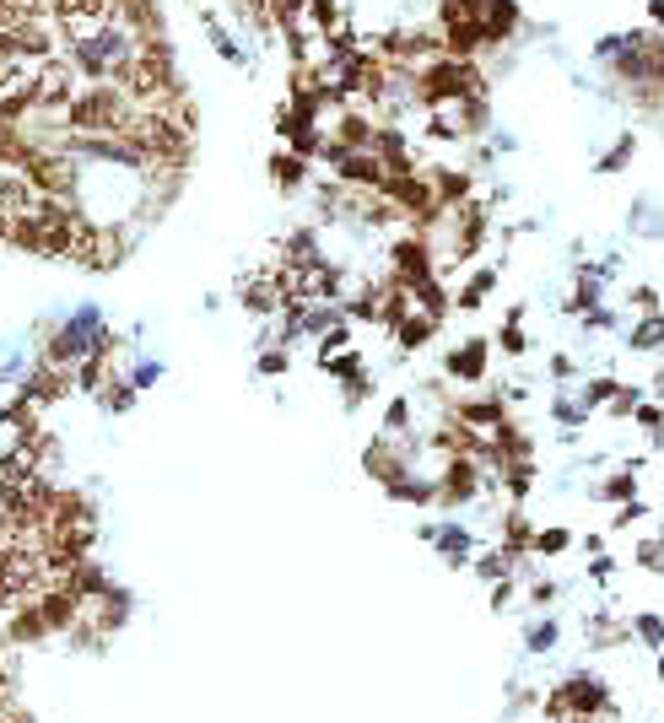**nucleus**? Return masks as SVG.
Returning a JSON list of instances; mask_svg holds the SVG:
<instances>
[{
    "mask_svg": "<svg viewBox=\"0 0 664 723\" xmlns=\"http://www.w3.org/2000/svg\"><path fill=\"white\" fill-rule=\"evenodd\" d=\"M362 470L384 486V491H394L400 481H411L416 475V442L411 437H373L367 442V453H362Z\"/></svg>",
    "mask_w": 664,
    "mask_h": 723,
    "instance_id": "nucleus-2",
    "label": "nucleus"
},
{
    "mask_svg": "<svg viewBox=\"0 0 664 723\" xmlns=\"http://www.w3.org/2000/svg\"><path fill=\"white\" fill-rule=\"evenodd\" d=\"M433 335H438V319H433V313H422V308H416L411 319H400V324H394V340H400V351H422Z\"/></svg>",
    "mask_w": 664,
    "mask_h": 723,
    "instance_id": "nucleus-8",
    "label": "nucleus"
},
{
    "mask_svg": "<svg viewBox=\"0 0 664 723\" xmlns=\"http://www.w3.org/2000/svg\"><path fill=\"white\" fill-rule=\"evenodd\" d=\"M627 643H632V621H616L611 610L589 615V648H594V653H616V648H627Z\"/></svg>",
    "mask_w": 664,
    "mask_h": 723,
    "instance_id": "nucleus-6",
    "label": "nucleus"
},
{
    "mask_svg": "<svg viewBox=\"0 0 664 723\" xmlns=\"http://www.w3.org/2000/svg\"><path fill=\"white\" fill-rule=\"evenodd\" d=\"M314 22H320L325 33H335V0H314Z\"/></svg>",
    "mask_w": 664,
    "mask_h": 723,
    "instance_id": "nucleus-27",
    "label": "nucleus"
},
{
    "mask_svg": "<svg viewBox=\"0 0 664 723\" xmlns=\"http://www.w3.org/2000/svg\"><path fill=\"white\" fill-rule=\"evenodd\" d=\"M422 540H427L454 573L476 562V535H471L465 524H422Z\"/></svg>",
    "mask_w": 664,
    "mask_h": 723,
    "instance_id": "nucleus-4",
    "label": "nucleus"
},
{
    "mask_svg": "<svg viewBox=\"0 0 664 723\" xmlns=\"http://www.w3.org/2000/svg\"><path fill=\"white\" fill-rule=\"evenodd\" d=\"M632 562H638L643 573H660V578H664V540H660V535H654V540H638Z\"/></svg>",
    "mask_w": 664,
    "mask_h": 723,
    "instance_id": "nucleus-16",
    "label": "nucleus"
},
{
    "mask_svg": "<svg viewBox=\"0 0 664 723\" xmlns=\"http://www.w3.org/2000/svg\"><path fill=\"white\" fill-rule=\"evenodd\" d=\"M594 497H600V502H622V508H627V502H638V475H632V470H616V475H605V481H600V491H594Z\"/></svg>",
    "mask_w": 664,
    "mask_h": 723,
    "instance_id": "nucleus-10",
    "label": "nucleus"
},
{
    "mask_svg": "<svg viewBox=\"0 0 664 723\" xmlns=\"http://www.w3.org/2000/svg\"><path fill=\"white\" fill-rule=\"evenodd\" d=\"M513 594H518V573H513V578H502V583H492V615H502V610L513 604Z\"/></svg>",
    "mask_w": 664,
    "mask_h": 723,
    "instance_id": "nucleus-22",
    "label": "nucleus"
},
{
    "mask_svg": "<svg viewBox=\"0 0 664 723\" xmlns=\"http://www.w3.org/2000/svg\"><path fill=\"white\" fill-rule=\"evenodd\" d=\"M498 346L508 351V357H518L529 340H524V329H518V313H508V324H502V335H498Z\"/></svg>",
    "mask_w": 664,
    "mask_h": 723,
    "instance_id": "nucleus-20",
    "label": "nucleus"
},
{
    "mask_svg": "<svg viewBox=\"0 0 664 723\" xmlns=\"http://www.w3.org/2000/svg\"><path fill=\"white\" fill-rule=\"evenodd\" d=\"M562 551H573V529H535V546H529V557H540V562H551V557H562Z\"/></svg>",
    "mask_w": 664,
    "mask_h": 723,
    "instance_id": "nucleus-12",
    "label": "nucleus"
},
{
    "mask_svg": "<svg viewBox=\"0 0 664 723\" xmlns=\"http://www.w3.org/2000/svg\"><path fill=\"white\" fill-rule=\"evenodd\" d=\"M616 395H622V384H616V378H594V384L584 389V400H578V406H584V411H594V406H605V400H616Z\"/></svg>",
    "mask_w": 664,
    "mask_h": 723,
    "instance_id": "nucleus-17",
    "label": "nucleus"
},
{
    "mask_svg": "<svg viewBox=\"0 0 664 723\" xmlns=\"http://www.w3.org/2000/svg\"><path fill=\"white\" fill-rule=\"evenodd\" d=\"M471 573H476V578H487V583H502V578H513L518 568H513V562H508L502 551H476V562H471Z\"/></svg>",
    "mask_w": 664,
    "mask_h": 723,
    "instance_id": "nucleus-13",
    "label": "nucleus"
},
{
    "mask_svg": "<svg viewBox=\"0 0 664 723\" xmlns=\"http://www.w3.org/2000/svg\"><path fill=\"white\" fill-rule=\"evenodd\" d=\"M632 346H638V351H660L664 346V313H649V319L632 329Z\"/></svg>",
    "mask_w": 664,
    "mask_h": 723,
    "instance_id": "nucleus-15",
    "label": "nucleus"
},
{
    "mask_svg": "<svg viewBox=\"0 0 664 723\" xmlns=\"http://www.w3.org/2000/svg\"><path fill=\"white\" fill-rule=\"evenodd\" d=\"M481 464L476 459H449L443 464V475L433 481V491H438V508H465V502H476L481 497Z\"/></svg>",
    "mask_w": 664,
    "mask_h": 723,
    "instance_id": "nucleus-3",
    "label": "nucleus"
},
{
    "mask_svg": "<svg viewBox=\"0 0 664 723\" xmlns=\"http://www.w3.org/2000/svg\"><path fill=\"white\" fill-rule=\"evenodd\" d=\"M394 502H411V508H433L438 502V491H433V481H422V475H411V481H400L394 491H389Z\"/></svg>",
    "mask_w": 664,
    "mask_h": 723,
    "instance_id": "nucleus-14",
    "label": "nucleus"
},
{
    "mask_svg": "<svg viewBox=\"0 0 664 723\" xmlns=\"http://www.w3.org/2000/svg\"><path fill=\"white\" fill-rule=\"evenodd\" d=\"M611 573H616V557H611V551H600V557H589V578H594V583H605V578H611Z\"/></svg>",
    "mask_w": 664,
    "mask_h": 723,
    "instance_id": "nucleus-24",
    "label": "nucleus"
},
{
    "mask_svg": "<svg viewBox=\"0 0 664 723\" xmlns=\"http://www.w3.org/2000/svg\"><path fill=\"white\" fill-rule=\"evenodd\" d=\"M546 723H573V719H600V713H616V697H611V681L594 675V670H567L551 691H540V708Z\"/></svg>",
    "mask_w": 664,
    "mask_h": 723,
    "instance_id": "nucleus-1",
    "label": "nucleus"
},
{
    "mask_svg": "<svg viewBox=\"0 0 664 723\" xmlns=\"http://www.w3.org/2000/svg\"><path fill=\"white\" fill-rule=\"evenodd\" d=\"M654 16H660V27H664V0H654Z\"/></svg>",
    "mask_w": 664,
    "mask_h": 723,
    "instance_id": "nucleus-30",
    "label": "nucleus"
},
{
    "mask_svg": "<svg viewBox=\"0 0 664 723\" xmlns=\"http://www.w3.org/2000/svg\"><path fill=\"white\" fill-rule=\"evenodd\" d=\"M529 546H535V524L524 519V508H513V513L502 519V546H498V551L513 562V568H518V562L529 557Z\"/></svg>",
    "mask_w": 664,
    "mask_h": 723,
    "instance_id": "nucleus-7",
    "label": "nucleus"
},
{
    "mask_svg": "<svg viewBox=\"0 0 664 723\" xmlns=\"http://www.w3.org/2000/svg\"><path fill=\"white\" fill-rule=\"evenodd\" d=\"M556 599H562V588H556V583H551V578H535V583H529V604H540V610H551Z\"/></svg>",
    "mask_w": 664,
    "mask_h": 723,
    "instance_id": "nucleus-21",
    "label": "nucleus"
},
{
    "mask_svg": "<svg viewBox=\"0 0 664 723\" xmlns=\"http://www.w3.org/2000/svg\"><path fill=\"white\" fill-rule=\"evenodd\" d=\"M584 416H589V411H584L578 400H562V406H556V422H567V427H578Z\"/></svg>",
    "mask_w": 664,
    "mask_h": 723,
    "instance_id": "nucleus-26",
    "label": "nucleus"
},
{
    "mask_svg": "<svg viewBox=\"0 0 664 723\" xmlns=\"http://www.w3.org/2000/svg\"><path fill=\"white\" fill-rule=\"evenodd\" d=\"M632 308H643V313H660V297H654L649 287H638V291H632Z\"/></svg>",
    "mask_w": 664,
    "mask_h": 723,
    "instance_id": "nucleus-28",
    "label": "nucleus"
},
{
    "mask_svg": "<svg viewBox=\"0 0 664 723\" xmlns=\"http://www.w3.org/2000/svg\"><path fill=\"white\" fill-rule=\"evenodd\" d=\"M654 659H660V664H654V670H660V681H664V653H654Z\"/></svg>",
    "mask_w": 664,
    "mask_h": 723,
    "instance_id": "nucleus-32",
    "label": "nucleus"
},
{
    "mask_svg": "<svg viewBox=\"0 0 664 723\" xmlns=\"http://www.w3.org/2000/svg\"><path fill=\"white\" fill-rule=\"evenodd\" d=\"M654 395H664V367H660V378H654Z\"/></svg>",
    "mask_w": 664,
    "mask_h": 723,
    "instance_id": "nucleus-31",
    "label": "nucleus"
},
{
    "mask_svg": "<svg viewBox=\"0 0 664 723\" xmlns=\"http://www.w3.org/2000/svg\"><path fill=\"white\" fill-rule=\"evenodd\" d=\"M643 513H649L643 502H627V508H616V519H611V529H632V524H638Z\"/></svg>",
    "mask_w": 664,
    "mask_h": 723,
    "instance_id": "nucleus-23",
    "label": "nucleus"
},
{
    "mask_svg": "<svg viewBox=\"0 0 664 723\" xmlns=\"http://www.w3.org/2000/svg\"><path fill=\"white\" fill-rule=\"evenodd\" d=\"M632 643H643L649 653H664V615H660V610L632 615Z\"/></svg>",
    "mask_w": 664,
    "mask_h": 723,
    "instance_id": "nucleus-11",
    "label": "nucleus"
},
{
    "mask_svg": "<svg viewBox=\"0 0 664 723\" xmlns=\"http://www.w3.org/2000/svg\"><path fill=\"white\" fill-rule=\"evenodd\" d=\"M518 643H524V653H535V659H540V653H551V648L562 643V621H556V615H540V621H529V626H524V637H518Z\"/></svg>",
    "mask_w": 664,
    "mask_h": 723,
    "instance_id": "nucleus-9",
    "label": "nucleus"
},
{
    "mask_svg": "<svg viewBox=\"0 0 664 723\" xmlns=\"http://www.w3.org/2000/svg\"><path fill=\"white\" fill-rule=\"evenodd\" d=\"M487 357H492V340H460L449 357H443V373L454 378V384H481L487 378Z\"/></svg>",
    "mask_w": 664,
    "mask_h": 723,
    "instance_id": "nucleus-5",
    "label": "nucleus"
},
{
    "mask_svg": "<svg viewBox=\"0 0 664 723\" xmlns=\"http://www.w3.org/2000/svg\"><path fill=\"white\" fill-rule=\"evenodd\" d=\"M535 708H540V691H535V686H508V719L535 713Z\"/></svg>",
    "mask_w": 664,
    "mask_h": 723,
    "instance_id": "nucleus-18",
    "label": "nucleus"
},
{
    "mask_svg": "<svg viewBox=\"0 0 664 723\" xmlns=\"http://www.w3.org/2000/svg\"><path fill=\"white\" fill-rule=\"evenodd\" d=\"M492 287H498V276H492V271H481V276H476L471 287L460 291L454 302H460V308H481V302H487V291H492Z\"/></svg>",
    "mask_w": 664,
    "mask_h": 723,
    "instance_id": "nucleus-19",
    "label": "nucleus"
},
{
    "mask_svg": "<svg viewBox=\"0 0 664 723\" xmlns=\"http://www.w3.org/2000/svg\"><path fill=\"white\" fill-rule=\"evenodd\" d=\"M276 178H281V184H298V178H303V162H298V157H276Z\"/></svg>",
    "mask_w": 664,
    "mask_h": 723,
    "instance_id": "nucleus-25",
    "label": "nucleus"
},
{
    "mask_svg": "<svg viewBox=\"0 0 664 723\" xmlns=\"http://www.w3.org/2000/svg\"><path fill=\"white\" fill-rule=\"evenodd\" d=\"M281 367H287V351H265L260 357V373H281Z\"/></svg>",
    "mask_w": 664,
    "mask_h": 723,
    "instance_id": "nucleus-29",
    "label": "nucleus"
},
{
    "mask_svg": "<svg viewBox=\"0 0 664 723\" xmlns=\"http://www.w3.org/2000/svg\"><path fill=\"white\" fill-rule=\"evenodd\" d=\"M660 540H664V535H660Z\"/></svg>",
    "mask_w": 664,
    "mask_h": 723,
    "instance_id": "nucleus-33",
    "label": "nucleus"
}]
</instances>
